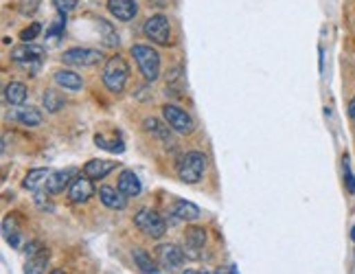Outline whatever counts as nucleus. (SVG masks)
<instances>
[{
	"instance_id": "obj_1",
	"label": "nucleus",
	"mask_w": 355,
	"mask_h": 274,
	"mask_svg": "<svg viewBox=\"0 0 355 274\" xmlns=\"http://www.w3.org/2000/svg\"><path fill=\"white\" fill-rule=\"evenodd\" d=\"M207 154L202 152H187L184 156H180L175 164V171H178V178H180L182 182L187 185H196L202 180L204 171H207Z\"/></svg>"
},
{
	"instance_id": "obj_2",
	"label": "nucleus",
	"mask_w": 355,
	"mask_h": 274,
	"mask_svg": "<svg viewBox=\"0 0 355 274\" xmlns=\"http://www.w3.org/2000/svg\"><path fill=\"white\" fill-rule=\"evenodd\" d=\"M130 79V66L121 55H112L103 66V86L110 92H123Z\"/></svg>"
},
{
	"instance_id": "obj_3",
	"label": "nucleus",
	"mask_w": 355,
	"mask_h": 274,
	"mask_svg": "<svg viewBox=\"0 0 355 274\" xmlns=\"http://www.w3.org/2000/svg\"><path fill=\"white\" fill-rule=\"evenodd\" d=\"M132 58L139 66L141 75L147 81H156L160 77V55L154 46L149 44H134L132 46Z\"/></svg>"
},
{
	"instance_id": "obj_4",
	"label": "nucleus",
	"mask_w": 355,
	"mask_h": 274,
	"mask_svg": "<svg viewBox=\"0 0 355 274\" xmlns=\"http://www.w3.org/2000/svg\"><path fill=\"white\" fill-rule=\"evenodd\" d=\"M143 33L147 40H152V42L158 46H169L173 40L171 22L165 13H154V16H149L143 24Z\"/></svg>"
},
{
	"instance_id": "obj_5",
	"label": "nucleus",
	"mask_w": 355,
	"mask_h": 274,
	"mask_svg": "<svg viewBox=\"0 0 355 274\" xmlns=\"http://www.w3.org/2000/svg\"><path fill=\"white\" fill-rule=\"evenodd\" d=\"M134 224L143 235L152 237V239H160L167 232V222L162 219L160 213H156L152 209H141L134 215Z\"/></svg>"
},
{
	"instance_id": "obj_6",
	"label": "nucleus",
	"mask_w": 355,
	"mask_h": 274,
	"mask_svg": "<svg viewBox=\"0 0 355 274\" xmlns=\"http://www.w3.org/2000/svg\"><path fill=\"white\" fill-rule=\"evenodd\" d=\"M162 119L165 123H169V128L178 134H191L196 130V123H193V117H191L187 110H182L180 105H173V103H167L162 105Z\"/></svg>"
},
{
	"instance_id": "obj_7",
	"label": "nucleus",
	"mask_w": 355,
	"mask_h": 274,
	"mask_svg": "<svg viewBox=\"0 0 355 274\" xmlns=\"http://www.w3.org/2000/svg\"><path fill=\"white\" fill-rule=\"evenodd\" d=\"M42 55H44V49L42 46H35L31 42H24L22 46L13 49L11 53V60L16 62L18 66H22L26 73H37L40 66H42Z\"/></svg>"
},
{
	"instance_id": "obj_8",
	"label": "nucleus",
	"mask_w": 355,
	"mask_h": 274,
	"mask_svg": "<svg viewBox=\"0 0 355 274\" xmlns=\"http://www.w3.org/2000/svg\"><path fill=\"white\" fill-rule=\"evenodd\" d=\"M26 264H24V274H46L49 266V250L40 241L26 243Z\"/></svg>"
},
{
	"instance_id": "obj_9",
	"label": "nucleus",
	"mask_w": 355,
	"mask_h": 274,
	"mask_svg": "<svg viewBox=\"0 0 355 274\" xmlns=\"http://www.w3.org/2000/svg\"><path fill=\"white\" fill-rule=\"evenodd\" d=\"M184 250L180 246L175 243H160L156 248V262L162 270H169V272H175L180 270L182 264H184Z\"/></svg>"
},
{
	"instance_id": "obj_10",
	"label": "nucleus",
	"mask_w": 355,
	"mask_h": 274,
	"mask_svg": "<svg viewBox=\"0 0 355 274\" xmlns=\"http://www.w3.org/2000/svg\"><path fill=\"white\" fill-rule=\"evenodd\" d=\"M62 62L71 66H99L103 62V53L88 46H75L62 55Z\"/></svg>"
},
{
	"instance_id": "obj_11",
	"label": "nucleus",
	"mask_w": 355,
	"mask_h": 274,
	"mask_svg": "<svg viewBox=\"0 0 355 274\" xmlns=\"http://www.w3.org/2000/svg\"><path fill=\"white\" fill-rule=\"evenodd\" d=\"M204 246H207V228H204V226H191L184 232V246H182L187 259H193V262L202 259Z\"/></svg>"
},
{
	"instance_id": "obj_12",
	"label": "nucleus",
	"mask_w": 355,
	"mask_h": 274,
	"mask_svg": "<svg viewBox=\"0 0 355 274\" xmlns=\"http://www.w3.org/2000/svg\"><path fill=\"white\" fill-rule=\"evenodd\" d=\"M97 191H94V185H92V178H88L86 173L84 175H77L75 180L71 182V187H68L66 196L68 200H71L73 204H84L88 202Z\"/></svg>"
},
{
	"instance_id": "obj_13",
	"label": "nucleus",
	"mask_w": 355,
	"mask_h": 274,
	"mask_svg": "<svg viewBox=\"0 0 355 274\" xmlns=\"http://www.w3.org/2000/svg\"><path fill=\"white\" fill-rule=\"evenodd\" d=\"M107 11L119 22H130L139 13V3L136 0H107Z\"/></svg>"
},
{
	"instance_id": "obj_14",
	"label": "nucleus",
	"mask_w": 355,
	"mask_h": 274,
	"mask_svg": "<svg viewBox=\"0 0 355 274\" xmlns=\"http://www.w3.org/2000/svg\"><path fill=\"white\" fill-rule=\"evenodd\" d=\"M75 169L73 167H68V169H60V171H53L51 178H49V182H46V194L49 196H60L64 194V191H68V187H71V182L75 180L73 178Z\"/></svg>"
},
{
	"instance_id": "obj_15",
	"label": "nucleus",
	"mask_w": 355,
	"mask_h": 274,
	"mask_svg": "<svg viewBox=\"0 0 355 274\" xmlns=\"http://www.w3.org/2000/svg\"><path fill=\"white\" fill-rule=\"evenodd\" d=\"M116 189L121 191L123 196H128V198H139L143 194V182H141V178L136 175L134 171L125 169V171H121V175H119Z\"/></svg>"
},
{
	"instance_id": "obj_16",
	"label": "nucleus",
	"mask_w": 355,
	"mask_h": 274,
	"mask_svg": "<svg viewBox=\"0 0 355 274\" xmlns=\"http://www.w3.org/2000/svg\"><path fill=\"white\" fill-rule=\"evenodd\" d=\"M116 160H103V158H92L84 164V173L92 180H103L107 173H112L116 169Z\"/></svg>"
},
{
	"instance_id": "obj_17",
	"label": "nucleus",
	"mask_w": 355,
	"mask_h": 274,
	"mask_svg": "<svg viewBox=\"0 0 355 274\" xmlns=\"http://www.w3.org/2000/svg\"><path fill=\"white\" fill-rule=\"evenodd\" d=\"M11 117H13V121H18L24 128H40L44 121L42 112L33 105H18V110L16 112H11Z\"/></svg>"
},
{
	"instance_id": "obj_18",
	"label": "nucleus",
	"mask_w": 355,
	"mask_h": 274,
	"mask_svg": "<svg viewBox=\"0 0 355 274\" xmlns=\"http://www.w3.org/2000/svg\"><path fill=\"white\" fill-rule=\"evenodd\" d=\"M97 194H99V200L105 204L107 209H114V211H123V209H125V204H128V196H123L119 189L103 185V187H99Z\"/></svg>"
},
{
	"instance_id": "obj_19",
	"label": "nucleus",
	"mask_w": 355,
	"mask_h": 274,
	"mask_svg": "<svg viewBox=\"0 0 355 274\" xmlns=\"http://www.w3.org/2000/svg\"><path fill=\"white\" fill-rule=\"evenodd\" d=\"M171 213L178 217V219H182V222H196V219H200V207L193 202H189V200H175L171 204Z\"/></svg>"
},
{
	"instance_id": "obj_20",
	"label": "nucleus",
	"mask_w": 355,
	"mask_h": 274,
	"mask_svg": "<svg viewBox=\"0 0 355 274\" xmlns=\"http://www.w3.org/2000/svg\"><path fill=\"white\" fill-rule=\"evenodd\" d=\"M49 178H51V171L44 169V167H35L31 169L29 173L24 175V180H22V187L24 189H29L33 191V194H37V191H42L49 182Z\"/></svg>"
},
{
	"instance_id": "obj_21",
	"label": "nucleus",
	"mask_w": 355,
	"mask_h": 274,
	"mask_svg": "<svg viewBox=\"0 0 355 274\" xmlns=\"http://www.w3.org/2000/svg\"><path fill=\"white\" fill-rule=\"evenodd\" d=\"M53 79H55V84L60 88H66V90H81L84 88V79H81V75H77L75 71H55V75H53Z\"/></svg>"
},
{
	"instance_id": "obj_22",
	"label": "nucleus",
	"mask_w": 355,
	"mask_h": 274,
	"mask_svg": "<svg viewBox=\"0 0 355 274\" xmlns=\"http://www.w3.org/2000/svg\"><path fill=\"white\" fill-rule=\"evenodd\" d=\"M5 101L9 105H24L26 101V86L22 84V81H9V84L5 86Z\"/></svg>"
},
{
	"instance_id": "obj_23",
	"label": "nucleus",
	"mask_w": 355,
	"mask_h": 274,
	"mask_svg": "<svg viewBox=\"0 0 355 274\" xmlns=\"http://www.w3.org/2000/svg\"><path fill=\"white\" fill-rule=\"evenodd\" d=\"M143 128L152 134V136H156L158 141H162V143H167V141H171V134H169V123H162V121H158V119H154V117H149V119H145L143 121Z\"/></svg>"
},
{
	"instance_id": "obj_24",
	"label": "nucleus",
	"mask_w": 355,
	"mask_h": 274,
	"mask_svg": "<svg viewBox=\"0 0 355 274\" xmlns=\"http://www.w3.org/2000/svg\"><path fill=\"white\" fill-rule=\"evenodd\" d=\"M134 264L141 270V274H162L158 264H154V259L145 250H134Z\"/></svg>"
},
{
	"instance_id": "obj_25",
	"label": "nucleus",
	"mask_w": 355,
	"mask_h": 274,
	"mask_svg": "<svg viewBox=\"0 0 355 274\" xmlns=\"http://www.w3.org/2000/svg\"><path fill=\"white\" fill-rule=\"evenodd\" d=\"M42 103H44V108H46V112L55 114V112H60V110H64L66 99H64L62 94L58 92V88H51V90H46V92H44Z\"/></svg>"
},
{
	"instance_id": "obj_26",
	"label": "nucleus",
	"mask_w": 355,
	"mask_h": 274,
	"mask_svg": "<svg viewBox=\"0 0 355 274\" xmlns=\"http://www.w3.org/2000/svg\"><path fill=\"white\" fill-rule=\"evenodd\" d=\"M94 143H97V147H101V149H107V152H123V149H125V147H123V143L119 141V139H105V136L103 134H97V136H94Z\"/></svg>"
},
{
	"instance_id": "obj_27",
	"label": "nucleus",
	"mask_w": 355,
	"mask_h": 274,
	"mask_svg": "<svg viewBox=\"0 0 355 274\" xmlns=\"http://www.w3.org/2000/svg\"><path fill=\"white\" fill-rule=\"evenodd\" d=\"M40 33H42V24H40V22H33V24H29V26H26V29L20 33V40H22V42H33V40H35Z\"/></svg>"
},
{
	"instance_id": "obj_28",
	"label": "nucleus",
	"mask_w": 355,
	"mask_h": 274,
	"mask_svg": "<svg viewBox=\"0 0 355 274\" xmlns=\"http://www.w3.org/2000/svg\"><path fill=\"white\" fill-rule=\"evenodd\" d=\"M40 3H42V0H20L18 11L22 13V16H33V13L40 9Z\"/></svg>"
},
{
	"instance_id": "obj_29",
	"label": "nucleus",
	"mask_w": 355,
	"mask_h": 274,
	"mask_svg": "<svg viewBox=\"0 0 355 274\" xmlns=\"http://www.w3.org/2000/svg\"><path fill=\"white\" fill-rule=\"evenodd\" d=\"M53 7H55L62 16H66L68 11H73L77 7V0H53Z\"/></svg>"
},
{
	"instance_id": "obj_30",
	"label": "nucleus",
	"mask_w": 355,
	"mask_h": 274,
	"mask_svg": "<svg viewBox=\"0 0 355 274\" xmlns=\"http://www.w3.org/2000/svg\"><path fill=\"white\" fill-rule=\"evenodd\" d=\"M345 178H347V189H349V194H355V180H353L351 167H349V160H345Z\"/></svg>"
},
{
	"instance_id": "obj_31",
	"label": "nucleus",
	"mask_w": 355,
	"mask_h": 274,
	"mask_svg": "<svg viewBox=\"0 0 355 274\" xmlns=\"http://www.w3.org/2000/svg\"><path fill=\"white\" fill-rule=\"evenodd\" d=\"M349 117H351V119L355 121V97H353V99L349 101Z\"/></svg>"
},
{
	"instance_id": "obj_32",
	"label": "nucleus",
	"mask_w": 355,
	"mask_h": 274,
	"mask_svg": "<svg viewBox=\"0 0 355 274\" xmlns=\"http://www.w3.org/2000/svg\"><path fill=\"white\" fill-rule=\"evenodd\" d=\"M182 274H211V272H202V270H184Z\"/></svg>"
},
{
	"instance_id": "obj_33",
	"label": "nucleus",
	"mask_w": 355,
	"mask_h": 274,
	"mask_svg": "<svg viewBox=\"0 0 355 274\" xmlns=\"http://www.w3.org/2000/svg\"><path fill=\"white\" fill-rule=\"evenodd\" d=\"M49 274H66V272H64V270H60V268H55V270H51Z\"/></svg>"
}]
</instances>
